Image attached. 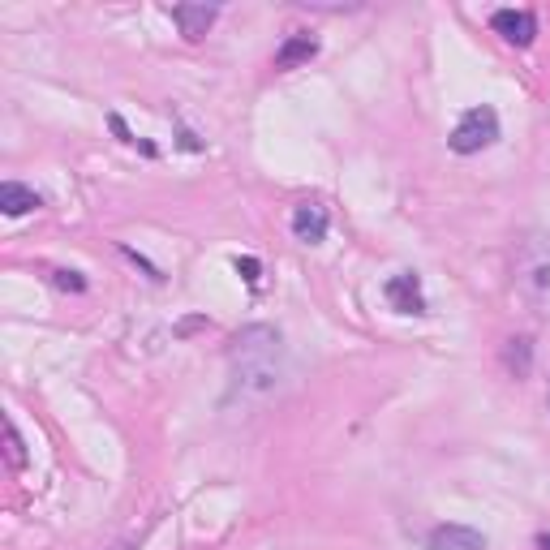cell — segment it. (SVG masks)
<instances>
[{"label": "cell", "instance_id": "cell-1", "mask_svg": "<svg viewBox=\"0 0 550 550\" xmlns=\"http://www.w3.org/2000/svg\"><path fill=\"white\" fill-rule=\"evenodd\" d=\"M280 361H284V344L280 331L267 323H254L233 336V349H228V366H233V400H258L275 392L280 383Z\"/></svg>", "mask_w": 550, "mask_h": 550}, {"label": "cell", "instance_id": "cell-6", "mask_svg": "<svg viewBox=\"0 0 550 550\" xmlns=\"http://www.w3.org/2000/svg\"><path fill=\"white\" fill-rule=\"evenodd\" d=\"M495 35H503L512 43V48H529L533 39H538V18H533V9H495Z\"/></svg>", "mask_w": 550, "mask_h": 550}, {"label": "cell", "instance_id": "cell-15", "mask_svg": "<svg viewBox=\"0 0 550 550\" xmlns=\"http://www.w3.org/2000/svg\"><path fill=\"white\" fill-rule=\"evenodd\" d=\"M542 550H550V538H542Z\"/></svg>", "mask_w": 550, "mask_h": 550}, {"label": "cell", "instance_id": "cell-5", "mask_svg": "<svg viewBox=\"0 0 550 550\" xmlns=\"http://www.w3.org/2000/svg\"><path fill=\"white\" fill-rule=\"evenodd\" d=\"M383 297L392 301L396 314H426V293H422V275L417 271H396L383 284Z\"/></svg>", "mask_w": 550, "mask_h": 550}, {"label": "cell", "instance_id": "cell-8", "mask_svg": "<svg viewBox=\"0 0 550 550\" xmlns=\"http://www.w3.org/2000/svg\"><path fill=\"white\" fill-rule=\"evenodd\" d=\"M168 18L181 26V35H185V39L198 43V39H202V35H207L211 26H215V18H220V9H215V5H172V9H168Z\"/></svg>", "mask_w": 550, "mask_h": 550}, {"label": "cell", "instance_id": "cell-9", "mask_svg": "<svg viewBox=\"0 0 550 550\" xmlns=\"http://www.w3.org/2000/svg\"><path fill=\"white\" fill-rule=\"evenodd\" d=\"M318 56V39L310 31H293L284 43H280V52H275V69H297V65H310Z\"/></svg>", "mask_w": 550, "mask_h": 550}, {"label": "cell", "instance_id": "cell-2", "mask_svg": "<svg viewBox=\"0 0 550 550\" xmlns=\"http://www.w3.org/2000/svg\"><path fill=\"white\" fill-rule=\"evenodd\" d=\"M512 284L520 301L550 323V233H529L516 250Z\"/></svg>", "mask_w": 550, "mask_h": 550}, {"label": "cell", "instance_id": "cell-4", "mask_svg": "<svg viewBox=\"0 0 550 550\" xmlns=\"http://www.w3.org/2000/svg\"><path fill=\"white\" fill-rule=\"evenodd\" d=\"M288 228H293V237L301 245H318L327 237V228H331V215H327V207L318 198H301L293 207V215H288Z\"/></svg>", "mask_w": 550, "mask_h": 550}, {"label": "cell", "instance_id": "cell-11", "mask_svg": "<svg viewBox=\"0 0 550 550\" xmlns=\"http://www.w3.org/2000/svg\"><path fill=\"white\" fill-rule=\"evenodd\" d=\"M503 361H508V370L516 374V379H525V374H529V361H533L529 340H525V336H520V340H508V353H503Z\"/></svg>", "mask_w": 550, "mask_h": 550}, {"label": "cell", "instance_id": "cell-3", "mask_svg": "<svg viewBox=\"0 0 550 550\" xmlns=\"http://www.w3.org/2000/svg\"><path fill=\"white\" fill-rule=\"evenodd\" d=\"M495 142H499V112L490 104H477V108H469L465 117L456 121L447 147H452L456 155H477V151L495 147Z\"/></svg>", "mask_w": 550, "mask_h": 550}, {"label": "cell", "instance_id": "cell-7", "mask_svg": "<svg viewBox=\"0 0 550 550\" xmlns=\"http://www.w3.org/2000/svg\"><path fill=\"white\" fill-rule=\"evenodd\" d=\"M426 550H486V533L469 525H434L426 533Z\"/></svg>", "mask_w": 550, "mask_h": 550}, {"label": "cell", "instance_id": "cell-14", "mask_svg": "<svg viewBox=\"0 0 550 550\" xmlns=\"http://www.w3.org/2000/svg\"><path fill=\"white\" fill-rule=\"evenodd\" d=\"M237 271L245 275V284H258V275H263V267H258V258H250V254L237 258Z\"/></svg>", "mask_w": 550, "mask_h": 550}, {"label": "cell", "instance_id": "cell-13", "mask_svg": "<svg viewBox=\"0 0 550 550\" xmlns=\"http://www.w3.org/2000/svg\"><path fill=\"white\" fill-rule=\"evenodd\" d=\"M52 280L61 284V288H69V293H86V280L78 271H52Z\"/></svg>", "mask_w": 550, "mask_h": 550}, {"label": "cell", "instance_id": "cell-12", "mask_svg": "<svg viewBox=\"0 0 550 550\" xmlns=\"http://www.w3.org/2000/svg\"><path fill=\"white\" fill-rule=\"evenodd\" d=\"M5 456H9V469L13 473H22L26 469V443H22V434L13 422H5Z\"/></svg>", "mask_w": 550, "mask_h": 550}, {"label": "cell", "instance_id": "cell-10", "mask_svg": "<svg viewBox=\"0 0 550 550\" xmlns=\"http://www.w3.org/2000/svg\"><path fill=\"white\" fill-rule=\"evenodd\" d=\"M43 207V198L31 190V185H22V181H5L0 185V211L9 215V220H18V215H31Z\"/></svg>", "mask_w": 550, "mask_h": 550}]
</instances>
